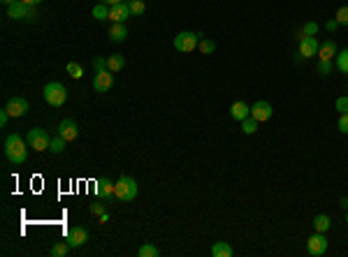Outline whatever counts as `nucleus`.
Instances as JSON below:
<instances>
[{
	"mask_svg": "<svg viewBox=\"0 0 348 257\" xmlns=\"http://www.w3.org/2000/svg\"><path fill=\"white\" fill-rule=\"evenodd\" d=\"M306 250H309V255L313 257H323L327 253V239H325V234L323 232H316L311 239L306 241Z\"/></svg>",
	"mask_w": 348,
	"mask_h": 257,
	"instance_id": "obj_6",
	"label": "nucleus"
},
{
	"mask_svg": "<svg viewBox=\"0 0 348 257\" xmlns=\"http://www.w3.org/2000/svg\"><path fill=\"white\" fill-rule=\"evenodd\" d=\"M230 116L234 118V121H239V123H241L244 118H249V116H251V107L246 105V102L237 100V102L230 107Z\"/></svg>",
	"mask_w": 348,
	"mask_h": 257,
	"instance_id": "obj_15",
	"label": "nucleus"
},
{
	"mask_svg": "<svg viewBox=\"0 0 348 257\" xmlns=\"http://www.w3.org/2000/svg\"><path fill=\"white\" fill-rule=\"evenodd\" d=\"M91 213H93V215H102L105 209H102V204H91Z\"/></svg>",
	"mask_w": 348,
	"mask_h": 257,
	"instance_id": "obj_37",
	"label": "nucleus"
},
{
	"mask_svg": "<svg viewBox=\"0 0 348 257\" xmlns=\"http://www.w3.org/2000/svg\"><path fill=\"white\" fill-rule=\"evenodd\" d=\"M211 255L214 257H232L234 250H232V246L228 241H218V243H214V248H211Z\"/></svg>",
	"mask_w": 348,
	"mask_h": 257,
	"instance_id": "obj_19",
	"label": "nucleus"
},
{
	"mask_svg": "<svg viewBox=\"0 0 348 257\" xmlns=\"http://www.w3.org/2000/svg\"><path fill=\"white\" fill-rule=\"evenodd\" d=\"M9 111V116H14V118H21V116H26L28 111V102L23 98H19V95H14V98H9L7 107H5Z\"/></svg>",
	"mask_w": 348,
	"mask_h": 257,
	"instance_id": "obj_12",
	"label": "nucleus"
},
{
	"mask_svg": "<svg viewBox=\"0 0 348 257\" xmlns=\"http://www.w3.org/2000/svg\"><path fill=\"white\" fill-rule=\"evenodd\" d=\"M200 51L202 53H214V49H216V44L211 42V40H200Z\"/></svg>",
	"mask_w": 348,
	"mask_h": 257,
	"instance_id": "obj_32",
	"label": "nucleus"
},
{
	"mask_svg": "<svg viewBox=\"0 0 348 257\" xmlns=\"http://www.w3.org/2000/svg\"><path fill=\"white\" fill-rule=\"evenodd\" d=\"M93 67H95V72H100V70H107V58H93Z\"/></svg>",
	"mask_w": 348,
	"mask_h": 257,
	"instance_id": "obj_35",
	"label": "nucleus"
},
{
	"mask_svg": "<svg viewBox=\"0 0 348 257\" xmlns=\"http://www.w3.org/2000/svg\"><path fill=\"white\" fill-rule=\"evenodd\" d=\"M65 139H63L61 134H58V137H51V146H49V151L51 153H63V149H65Z\"/></svg>",
	"mask_w": 348,
	"mask_h": 257,
	"instance_id": "obj_30",
	"label": "nucleus"
},
{
	"mask_svg": "<svg viewBox=\"0 0 348 257\" xmlns=\"http://www.w3.org/2000/svg\"><path fill=\"white\" fill-rule=\"evenodd\" d=\"M272 114H274V109H272V105H269L267 100H258L255 105L251 107V116H253L258 123H265V121H269V118H272Z\"/></svg>",
	"mask_w": 348,
	"mask_h": 257,
	"instance_id": "obj_7",
	"label": "nucleus"
},
{
	"mask_svg": "<svg viewBox=\"0 0 348 257\" xmlns=\"http://www.w3.org/2000/svg\"><path fill=\"white\" fill-rule=\"evenodd\" d=\"M109 37H112V42H123L125 37H128L125 23H112L109 26Z\"/></svg>",
	"mask_w": 348,
	"mask_h": 257,
	"instance_id": "obj_18",
	"label": "nucleus"
},
{
	"mask_svg": "<svg viewBox=\"0 0 348 257\" xmlns=\"http://www.w3.org/2000/svg\"><path fill=\"white\" fill-rule=\"evenodd\" d=\"M37 19V9L35 7H30V12H28V17H26V21H35Z\"/></svg>",
	"mask_w": 348,
	"mask_h": 257,
	"instance_id": "obj_40",
	"label": "nucleus"
},
{
	"mask_svg": "<svg viewBox=\"0 0 348 257\" xmlns=\"http://www.w3.org/2000/svg\"><path fill=\"white\" fill-rule=\"evenodd\" d=\"M341 206H344V209H348V197H344V199H341Z\"/></svg>",
	"mask_w": 348,
	"mask_h": 257,
	"instance_id": "obj_44",
	"label": "nucleus"
},
{
	"mask_svg": "<svg viewBox=\"0 0 348 257\" xmlns=\"http://www.w3.org/2000/svg\"><path fill=\"white\" fill-rule=\"evenodd\" d=\"M68 253H70V243L68 241H58V243L51 246V257H65Z\"/></svg>",
	"mask_w": 348,
	"mask_h": 257,
	"instance_id": "obj_22",
	"label": "nucleus"
},
{
	"mask_svg": "<svg viewBox=\"0 0 348 257\" xmlns=\"http://www.w3.org/2000/svg\"><path fill=\"white\" fill-rule=\"evenodd\" d=\"M12 2H17V0H2V5H12Z\"/></svg>",
	"mask_w": 348,
	"mask_h": 257,
	"instance_id": "obj_45",
	"label": "nucleus"
},
{
	"mask_svg": "<svg viewBox=\"0 0 348 257\" xmlns=\"http://www.w3.org/2000/svg\"><path fill=\"white\" fill-rule=\"evenodd\" d=\"M318 72H321L323 77L332 74V61H318Z\"/></svg>",
	"mask_w": 348,
	"mask_h": 257,
	"instance_id": "obj_33",
	"label": "nucleus"
},
{
	"mask_svg": "<svg viewBox=\"0 0 348 257\" xmlns=\"http://www.w3.org/2000/svg\"><path fill=\"white\" fill-rule=\"evenodd\" d=\"M86 241H89V230H86V227L74 225V227L68 232V243H70V248H79Z\"/></svg>",
	"mask_w": 348,
	"mask_h": 257,
	"instance_id": "obj_9",
	"label": "nucleus"
},
{
	"mask_svg": "<svg viewBox=\"0 0 348 257\" xmlns=\"http://www.w3.org/2000/svg\"><path fill=\"white\" fill-rule=\"evenodd\" d=\"M58 134H61L65 142H74L77 134H79V128H77V123H74L72 118H65V121H61V125H58Z\"/></svg>",
	"mask_w": 348,
	"mask_h": 257,
	"instance_id": "obj_11",
	"label": "nucleus"
},
{
	"mask_svg": "<svg viewBox=\"0 0 348 257\" xmlns=\"http://www.w3.org/2000/svg\"><path fill=\"white\" fill-rule=\"evenodd\" d=\"M100 222H102V225H107V222H109V215H107V213H102V215H100Z\"/></svg>",
	"mask_w": 348,
	"mask_h": 257,
	"instance_id": "obj_43",
	"label": "nucleus"
},
{
	"mask_svg": "<svg viewBox=\"0 0 348 257\" xmlns=\"http://www.w3.org/2000/svg\"><path fill=\"white\" fill-rule=\"evenodd\" d=\"M334 19H337V23H339V26H348V7H339V9H337Z\"/></svg>",
	"mask_w": 348,
	"mask_h": 257,
	"instance_id": "obj_31",
	"label": "nucleus"
},
{
	"mask_svg": "<svg viewBox=\"0 0 348 257\" xmlns=\"http://www.w3.org/2000/svg\"><path fill=\"white\" fill-rule=\"evenodd\" d=\"M123 67H125V56H121V53L107 56V70L109 72H121Z\"/></svg>",
	"mask_w": 348,
	"mask_h": 257,
	"instance_id": "obj_20",
	"label": "nucleus"
},
{
	"mask_svg": "<svg viewBox=\"0 0 348 257\" xmlns=\"http://www.w3.org/2000/svg\"><path fill=\"white\" fill-rule=\"evenodd\" d=\"M128 7H130L133 17H139V14H144V0H128Z\"/></svg>",
	"mask_w": 348,
	"mask_h": 257,
	"instance_id": "obj_28",
	"label": "nucleus"
},
{
	"mask_svg": "<svg viewBox=\"0 0 348 257\" xmlns=\"http://www.w3.org/2000/svg\"><path fill=\"white\" fill-rule=\"evenodd\" d=\"M100 2H105V5H109V7H114V5L123 2V0H100Z\"/></svg>",
	"mask_w": 348,
	"mask_h": 257,
	"instance_id": "obj_41",
	"label": "nucleus"
},
{
	"mask_svg": "<svg viewBox=\"0 0 348 257\" xmlns=\"http://www.w3.org/2000/svg\"><path fill=\"white\" fill-rule=\"evenodd\" d=\"M255 130H258V121H255L253 116H249V118H244V121H241V132L244 134H253Z\"/></svg>",
	"mask_w": 348,
	"mask_h": 257,
	"instance_id": "obj_25",
	"label": "nucleus"
},
{
	"mask_svg": "<svg viewBox=\"0 0 348 257\" xmlns=\"http://www.w3.org/2000/svg\"><path fill=\"white\" fill-rule=\"evenodd\" d=\"M337 56V44L332 42V40H327L325 44H321V49H318V61H332Z\"/></svg>",
	"mask_w": 348,
	"mask_h": 257,
	"instance_id": "obj_17",
	"label": "nucleus"
},
{
	"mask_svg": "<svg viewBox=\"0 0 348 257\" xmlns=\"http://www.w3.org/2000/svg\"><path fill=\"white\" fill-rule=\"evenodd\" d=\"M128 17H133L128 2H118V5H114V7H109V19H112V23H125V19Z\"/></svg>",
	"mask_w": 348,
	"mask_h": 257,
	"instance_id": "obj_14",
	"label": "nucleus"
},
{
	"mask_svg": "<svg viewBox=\"0 0 348 257\" xmlns=\"http://www.w3.org/2000/svg\"><path fill=\"white\" fill-rule=\"evenodd\" d=\"M26 142L33 151H49V146H51V134L46 132V130H42V128H33V130H28Z\"/></svg>",
	"mask_w": 348,
	"mask_h": 257,
	"instance_id": "obj_3",
	"label": "nucleus"
},
{
	"mask_svg": "<svg viewBox=\"0 0 348 257\" xmlns=\"http://www.w3.org/2000/svg\"><path fill=\"white\" fill-rule=\"evenodd\" d=\"M45 100H46V105H51V107H63L65 100H68V90H65V86H63L61 81H51V84L45 86Z\"/></svg>",
	"mask_w": 348,
	"mask_h": 257,
	"instance_id": "obj_4",
	"label": "nucleus"
},
{
	"mask_svg": "<svg viewBox=\"0 0 348 257\" xmlns=\"http://www.w3.org/2000/svg\"><path fill=\"white\" fill-rule=\"evenodd\" d=\"M316 33H318V23L309 21V23H304V26L300 28V33H297V40H302V37H316Z\"/></svg>",
	"mask_w": 348,
	"mask_h": 257,
	"instance_id": "obj_21",
	"label": "nucleus"
},
{
	"mask_svg": "<svg viewBox=\"0 0 348 257\" xmlns=\"http://www.w3.org/2000/svg\"><path fill=\"white\" fill-rule=\"evenodd\" d=\"M337 111H341V114H348V95H344V98H337Z\"/></svg>",
	"mask_w": 348,
	"mask_h": 257,
	"instance_id": "obj_34",
	"label": "nucleus"
},
{
	"mask_svg": "<svg viewBox=\"0 0 348 257\" xmlns=\"http://www.w3.org/2000/svg\"><path fill=\"white\" fill-rule=\"evenodd\" d=\"M313 230L325 234V232L330 230V218H327V215H316V218H313Z\"/></svg>",
	"mask_w": 348,
	"mask_h": 257,
	"instance_id": "obj_23",
	"label": "nucleus"
},
{
	"mask_svg": "<svg viewBox=\"0 0 348 257\" xmlns=\"http://www.w3.org/2000/svg\"><path fill=\"white\" fill-rule=\"evenodd\" d=\"M95 193H98V197H109V195H114V183L109 181V178H98L95 181Z\"/></svg>",
	"mask_w": 348,
	"mask_h": 257,
	"instance_id": "obj_16",
	"label": "nucleus"
},
{
	"mask_svg": "<svg viewBox=\"0 0 348 257\" xmlns=\"http://www.w3.org/2000/svg\"><path fill=\"white\" fill-rule=\"evenodd\" d=\"M318 49H321V44H318V40H316V37H302L297 51H300L302 58H311V56H318Z\"/></svg>",
	"mask_w": 348,
	"mask_h": 257,
	"instance_id": "obj_10",
	"label": "nucleus"
},
{
	"mask_svg": "<svg viewBox=\"0 0 348 257\" xmlns=\"http://www.w3.org/2000/svg\"><path fill=\"white\" fill-rule=\"evenodd\" d=\"M112 86H114V74H112V72L109 70L95 72V77H93V88L98 90V93H107Z\"/></svg>",
	"mask_w": 348,
	"mask_h": 257,
	"instance_id": "obj_8",
	"label": "nucleus"
},
{
	"mask_svg": "<svg viewBox=\"0 0 348 257\" xmlns=\"http://www.w3.org/2000/svg\"><path fill=\"white\" fill-rule=\"evenodd\" d=\"M68 74H70L72 79H81V77H84V70H81V65L79 63H68Z\"/></svg>",
	"mask_w": 348,
	"mask_h": 257,
	"instance_id": "obj_29",
	"label": "nucleus"
},
{
	"mask_svg": "<svg viewBox=\"0 0 348 257\" xmlns=\"http://www.w3.org/2000/svg\"><path fill=\"white\" fill-rule=\"evenodd\" d=\"M200 37H202V33H179L177 37H174V49L177 51H184V53H190L195 51L197 44H200Z\"/></svg>",
	"mask_w": 348,
	"mask_h": 257,
	"instance_id": "obj_5",
	"label": "nucleus"
},
{
	"mask_svg": "<svg viewBox=\"0 0 348 257\" xmlns=\"http://www.w3.org/2000/svg\"><path fill=\"white\" fill-rule=\"evenodd\" d=\"M337 67H339L344 74H348V49H344L341 53H337Z\"/></svg>",
	"mask_w": 348,
	"mask_h": 257,
	"instance_id": "obj_27",
	"label": "nucleus"
},
{
	"mask_svg": "<svg viewBox=\"0 0 348 257\" xmlns=\"http://www.w3.org/2000/svg\"><path fill=\"white\" fill-rule=\"evenodd\" d=\"M28 12H30V5L21 2V0H17V2L7 5V17H9V19H14V21H26Z\"/></svg>",
	"mask_w": 348,
	"mask_h": 257,
	"instance_id": "obj_13",
	"label": "nucleus"
},
{
	"mask_svg": "<svg viewBox=\"0 0 348 257\" xmlns=\"http://www.w3.org/2000/svg\"><path fill=\"white\" fill-rule=\"evenodd\" d=\"M21 2H26V5H30V7H37L42 0H21Z\"/></svg>",
	"mask_w": 348,
	"mask_h": 257,
	"instance_id": "obj_42",
	"label": "nucleus"
},
{
	"mask_svg": "<svg viewBox=\"0 0 348 257\" xmlns=\"http://www.w3.org/2000/svg\"><path fill=\"white\" fill-rule=\"evenodd\" d=\"M346 222H348V209H346Z\"/></svg>",
	"mask_w": 348,
	"mask_h": 257,
	"instance_id": "obj_46",
	"label": "nucleus"
},
{
	"mask_svg": "<svg viewBox=\"0 0 348 257\" xmlns=\"http://www.w3.org/2000/svg\"><path fill=\"white\" fill-rule=\"evenodd\" d=\"M5 158L12 162V165H23L28 158L26 151V142L21 139V134L12 132L5 137Z\"/></svg>",
	"mask_w": 348,
	"mask_h": 257,
	"instance_id": "obj_1",
	"label": "nucleus"
},
{
	"mask_svg": "<svg viewBox=\"0 0 348 257\" xmlns=\"http://www.w3.org/2000/svg\"><path fill=\"white\" fill-rule=\"evenodd\" d=\"M137 255H139V257H158V255H161V250L156 248L153 243H144L142 248L137 250Z\"/></svg>",
	"mask_w": 348,
	"mask_h": 257,
	"instance_id": "obj_26",
	"label": "nucleus"
},
{
	"mask_svg": "<svg viewBox=\"0 0 348 257\" xmlns=\"http://www.w3.org/2000/svg\"><path fill=\"white\" fill-rule=\"evenodd\" d=\"M93 17L98 19V21H107V19H109V5H105V2H98V5L93 7Z\"/></svg>",
	"mask_w": 348,
	"mask_h": 257,
	"instance_id": "obj_24",
	"label": "nucleus"
},
{
	"mask_svg": "<svg viewBox=\"0 0 348 257\" xmlns=\"http://www.w3.org/2000/svg\"><path fill=\"white\" fill-rule=\"evenodd\" d=\"M325 28H327V30H337V28H339V23H337V19H332V21H327V23H325Z\"/></svg>",
	"mask_w": 348,
	"mask_h": 257,
	"instance_id": "obj_39",
	"label": "nucleus"
},
{
	"mask_svg": "<svg viewBox=\"0 0 348 257\" xmlns=\"http://www.w3.org/2000/svg\"><path fill=\"white\" fill-rule=\"evenodd\" d=\"M7 121H9V111H7V109H2V111H0V125L5 128V125H7Z\"/></svg>",
	"mask_w": 348,
	"mask_h": 257,
	"instance_id": "obj_38",
	"label": "nucleus"
},
{
	"mask_svg": "<svg viewBox=\"0 0 348 257\" xmlns=\"http://www.w3.org/2000/svg\"><path fill=\"white\" fill-rule=\"evenodd\" d=\"M114 197L118 202H133L137 197V181L130 176H121L114 183Z\"/></svg>",
	"mask_w": 348,
	"mask_h": 257,
	"instance_id": "obj_2",
	"label": "nucleus"
},
{
	"mask_svg": "<svg viewBox=\"0 0 348 257\" xmlns=\"http://www.w3.org/2000/svg\"><path fill=\"white\" fill-rule=\"evenodd\" d=\"M339 130L344 134H348V114H341L339 116Z\"/></svg>",
	"mask_w": 348,
	"mask_h": 257,
	"instance_id": "obj_36",
	"label": "nucleus"
}]
</instances>
